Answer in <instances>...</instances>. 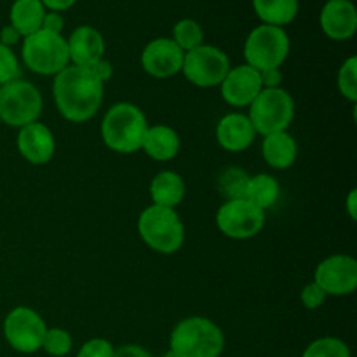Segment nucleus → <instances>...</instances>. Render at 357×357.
Instances as JSON below:
<instances>
[{"label":"nucleus","instance_id":"nucleus-1","mask_svg":"<svg viewBox=\"0 0 357 357\" xmlns=\"http://www.w3.org/2000/svg\"><path fill=\"white\" fill-rule=\"evenodd\" d=\"M105 84L91 68L68 65L54 75L52 96L61 117L70 122H86L96 115L103 101Z\"/></svg>","mask_w":357,"mask_h":357},{"label":"nucleus","instance_id":"nucleus-2","mask_svg":"<svg viewBox=\"0 0 357 357\" xmlns=\"http://www.w3.org/2000/svg\"><path fill=\"white\" fill-rule=\"evenodd\" d=\"M149 129L145 114L132 103H115L101 122V138L117 153H135L142 150L143 138Z\"/></svg>","mask_w":357,"mask_h":357},{"label":"nucleus","instance_id":"nucleus-3","mask_svg":"<svg viewBox=\"0 0 357 357\" xmlns=\"http://www.w3.org/2000/svg\"><path fill=\"white\" fill-rule=\"evenodd\" d=\"M225 347L222 328L208 317H185L174 326L169 351L178 357H220Z\"/></svg>","mask_w":357,"mask_h":357},{"label":"nucleus","instance_id":"nucleus-4","mask_svg":"<svg viewBox=\"0 0 357 357\" xmlns=\"http://www.w3.org/2000/svg\"><path fill=\"white\" fill-rule=\"evenodd\" d=\"M138 232L143 243L160 255L176 253L185 241V227L176 209L155 204L142 211Z\"/></svg>","mask_w":357,"mask_h":357},{"label":"nucleus","instance_id":"nucleus-5","mask_svg":"<svg viewBox=\"0 0 357 357\" xmlns=\"http://www.w3.org/2000/svg\"><path fill=\"white\" fill-rule=\"evenodd\" d=\"M21 56L26 68L38 75H58L70 65L66 38L45 30H38L23 38Z\"/></svg>","mask_w":357,"mask_h":357},{"label":"nucleus","instance_id":"nucleus-6","mask_svg":"<svg viewBox=\"0 0 357 357\" xmlns=\"http://www.w3.org/2000/svg\"><path fill=\"white\" fill-rule=\"evenodd\" d=\"M248 119L253 124L257 135L268 136L288 131L289 124L295 119V100L282 87L261 89L250 105Z\"/></svg>","mask_w":357,"mask_h":357},{"label":"nucleus","instance_id":"nucleus-7","mask_svg":"<svg viewBox=\"0 0 357 357\" xmlns=\"http://www.w3.org/2000/svg\"><path fill=\"white\" fill-rule=\"evenodd\" d=\"M44 100L37 86L23 79L0 86V121L10 128H24L40 117Z\"/></svg>","mask_w":357,"mask_h":357},{"label":"nucleus","instance_id":"nucleus-8","mask_svg":"<svg viewBox=\"0 0 357 357\" xmlns=\"http://www.w3.org/2000/svg\"><path fill=\"white\" fill-rule=\"evenodd\" d=\"M289 47H291V42L284 28L260 24L253 28L246 37L244 59H246V65L253 66L258 72L281 68V65L288 58Z\"/></svg>","mask_w":357,"mask_h":357},{"label":"nucleus","instance_id":"nucleus-9","mask_svg":"<svg viewBox=\"0 0 357 357\" xmlns=\"http://www.w3.org/2000/svg\"><path fill=\"white\" fill-rule=\"evenodd\" d=\"M229 70V56L222 49L208 44H202L192 51L185 52L183 66H181L185 79L194 86L202 87V89L220 86Z\"/></svg>","mask_w":357,"mask_h":357},{"label":"nucleus","instance_id":"nucleus-10","mask_svg":"<svg viewBox=\"0 0 357 357\" xmlns=\"http://www.w3.org/2000/svg\"><path fill=\"white\" fill-rule=\"evenodd\" d=\"M45 331L47 326L42 316L30 307H14L3 319V337L7 344L21 354L40 351Z\"/></svg>","mask_w":357,"mask_h":357},{"label":"nucleus","instance_id":"nucleus-11","mask_svg":"<svg viewBox=\"0 0 357 357\" xmlns=\"http://www.w3.org/2000/svg\"><path fill=\"white\" fill-rule=\"evenodd\" d=\"M264 225L265 211L246 199H230L216 213V227L230 239H251L261 232Z\"/></svg>","mask_w":357,"mask_h":357},{"label":"nucleus","instance_id":"nucleus-12","mask_svg":"<svg viewBox=\"0 0 357 357\" xmlns=\"http://www.w3.org/2000/svg\"><path fill=\"white\" fill-rule=\"evenodd\" d=\"M314 282L330 296L351 295L357 288V260L349 255H333L317 265Z\"/></svg>","mask_w":357,"mask_h":357},{"label":"nucleus","instance_id":"nucleus-13","mask_svg":"<svg viewBox=\"0 0 357 357\" xmlns=\"http://www.w3.org/2000/svg\"><path fill=\"white\" fill-rule=\"evenodd\" d=\"M185 52L173 38H153L142 52V66L149 75L155 79H169L181 72Z\"/></svg>","mask_w":357,"mask_h":357},{"label":"nucleus","instance_id":"nucleus-14","mask_svg":"<svg viewBox=\"0 0 357 357\" xmlns=\"http://www.w3.org/2000/svg\"><path fill=\"white\" fill-rule=\"evenodd\" d=\"M223 100L237 108L250 107L255 98L264 89L261 77L258 70L250 65H239L229 70L223 82L220 84Z\"/></svg>","mask_w":357,"mask_h":357},{"label":"nucleus","instance_id":"nucleus-15","mask_svg":"<svg viewBox=\"0 0 357 357\" xmlns=\"http://www.w3.org/2000/svg\"><path fill=\"white\" fill-rule=\"evenodd\" d=\"M321 30L331 40H349L357 30V9L352 0H328L319 14Z\"/></svg>","mask_w":357,"mask_h":357},{"label":"nucleus","instance_id":"nucleus-16","mask_svg":"<svg viewBox=\"0 0 357 357\" xmlns=\"http://www.w3.org/2000/svg\"><path fill=\"white\" fill-rule=\"evenodd\" d=\"M16 145L23 159L33 166H44L52 159L56 150L54 135L42 122H31L17 132Z\"/></svg>","mask_w":357,"mask_h":357},{"label":"nucleus","instance_id":"nucleus-17","mask_svg":"<svg viewBox=\"0 0 357 357\" xmlns=\"http://www.w3.org/2000/svg\"><path fill=\"white\" fill-rule=\"evenodd\" d=\"M66 44H68L70 63H73L75 66L91 68L105 56L103 35L89 24L75 28L66 38Z\"/></svg>","mask_w":357,"mask_h":357},{"label":"nucleus","instance_id":"nucleus-18","mask_svg":"<svg viewBox=\"0 0 357 357\" xmlns=\"http://www.w3.org/2000/svg\"><path fill=\"white\" fill-rule=\"evenodd\" d=\"M255 138H257V131L246 114L232 112L220 119L216 126V142L229 152H244L253 145Z\"/></svg>","mask_w":357,"mask_h":357},{"label":"nucleus","instance_id":"nucleus-19","mask_svg":"<svg viewBox=\"0 0 357 357\" xmlns=\"http://www.w3.org/2000/svg\"><path fill=\"white\" fill-rule=\"evenodd\" d=\"M180 136L173 128L164 124L149 126L143 138L142 150L153 160L166 162V160L174 159L180 152Z\"/></svg>","mask_w":357,"mask_h":357},{"label":"nucleus","instance_id":"nucleus-20","mask_svg":"<svg viewBox=\"0 0 357 357\" xmlns=\"http://www.w3.org/2000/svg\"><path fill=\"white\" fill-rule=\"evenodd\" d=\"M261 153L265 162L274 169H288L298 157V145L288 131L264 136Z\"/></svg>","mask_w":357,"mask_h":357},{"label":"nucleus","instance_id":"nucleus-21","mask_svg":"<svg viewBox=\"0 0 357 357\" xmlns=\"http://www.w3.org/2000/svg\"><path fill=\"white\" fill-rule=\"evenodd\" d=\"M185 192H187L185 180L174 171H160L150 183L152 202L155 206H162V208H176L183 201Z\"/></svg>","mask_w":357,"mask_h":357},{"label":"nucleus","instance_id":"nucleus-22","mask_svg":"<svg viewBox=\"0 0 357 357\" xmlns=\"http://www.w3.org/2000/svg\"><path fill=\"white\" fill-rule=\"evenodd\" d=\"M45 13L47 10L40 0H14L9 10L10 26L16 28L17 33L24 38L40 30Z\"/></svg>","mask_w":357,"mask_h":357},{"label":"nucleus","instance_id":"nucleus-23","mask_svg":"<svg viewBox=\"0 0 357 357\" xmlns=\"http://www.w3.org/2000/svg\"><path fill=\"white\" fill-rule=\"evenodd\" d=\"M255 14L260 17L261 24L284 28L298 16V0H253Z\"/></svg>","mask_w":357,"mask_h":357},{"label":"nucleus","instance_id":"nucleus-24","mask_svg":"<svg viewBox=\"0 0 357 357\" xmlns=\"http://www.w3.org/2000/svg\"><path fill=\"white\" fill-rule=\"evenodd\" d=\"M279 195H281V187H279L278 180L267 173L250 176L246 190H244V199L264 211L278 202Z\"/></svg>","mask_w":357,"mask_h":357},{"label":"nucleus","instance_id":"nucleus-25","mask_svg":"<svg viewBox=\"0 0 357 357\" xmlns=\"http://www.w3.org/2000/svg\"><path fill=\"white\" fill-rule=\"evenodd\" d=\"M171 38L176 42L181 51L188 52L204 44V30H202L201 23L190 20V17H185V20H180L174 24L173 37Z\"/></svg>","mask_w":357,"mask_h":357},{"label":"nucleus","instance_id":"nucleus-26","mask_svg":"<svg viewBox=\"0 0 357 357\" xmlns=\"http://www.w3.org/2000/svg\"><path fill=\"white\" fill-rule=\"evenodd\" d=\"M302 357H351V351L340 338L323 337L307 345Z\"/></svg>","mask_w":357,"mask_h":357},{"label":"nucleus","instance_id":"nucleus-27","mask_svg":"<svg viewBox=\"0 0 357 357\" xmlns=\"http://www.w3.org/2000/svg\"><path fill=\"white\" fill-rule=\"evenodd\" d=\"M250 174L244 173L239 167H229L220 174V190L225 195L227 201L230 199H244V190H246Z\"/></svg>","mask_w":357,"mask_h":357},{"label":"nucleus","instance_id":"nucleus-28","mask_svg":"<svg viewBox=\"0 0 357 357\" xmlns=\"http://www.w3.org/2000/svg\"><path fill=\"white\" fill-rule=\"evenodd\" d=\"M337 86L342 96L351 103H357V58L351 56L345 59L337 75Z\"/></svg>","mask_w":357,"mask_h":357},{"label":"nucleus","instance_id":"nucleus-29","mask_svg":"<svg viewBox=\"0 0 357 357\" xmlns=\"http://www.w3.org/2000/svg\"><path fill=\"white\" fill-rule=\"evenodd\" d=\"M73 347V340L70 333L63 328H47L45 331L42 349L52 357H63L68 354Z\"/></svg>","mask_w":357,"mask_h":357},{"label":"nucleus","instance_id":"nucleus-30","mask_svg":"<svg viewBox=\"0 0 357 357\" xmlns=\"http://www.w3.org/2000/svg\"><path fill=\"white\" fill-rule=\"evenodd\" d=\"M20 79V61L13 49L0 44V86Z\"/></svg>","mask_w":357,"mask_h":357},{"label":"nucleus","instance_id":"nucleus-31","mask_svg":"<svg viewBox=\"0 0 357 357\" xmlns=\"http://www.w3.org/2000/svg\"><path fill=\"white\" fill-rule=\"evenodd\" d=\"M114 345L105 338H93L80 347L77 357H114Z\"/></svg>","mask_w":357,"mask_h":357},{"label":"nucleus","instance_id":"nucleus-32","mask_svg":"<svg viewBox=\"0 0 357 357\" xmlns=\"http://www.w3.org/2000/svg\"><path fill=\"white\" fill-rule=\"evenodd\" d=\"M326 296H328L326 293H324L323 289L316 284V282H310V284H307L305 288L302 289V295H300V298H302V303L307 307V309L316 310V309H319L324 302H326Z\"/></svg>","mask_w":357,"mask_h":357},{"label":"nucleus","instance_id":"nucleus-33","mask_svg":"<svg viewBox=\"0 0 357 357\" xmlns=\"http://www.w3.org/2000/svg\"><path fill=\"white\" fill-rule=\"evenodd\" d=\"M63 28H65V17L61 16V13H54V10H49V13H45L40 30L61 35Z\"/></svg>","mask_w":357,"mask_h":357},{"label":"nucleus","instance_id":"nucleus-34","mask_svg":"<svg viewBox=\"0 0 357 357\" xmlns=\"http://www.w3.org/2000/svg\"><path fill=\"white\" fill-rule=\"evenodd\" d=\"M261 84H264V89H275V87H281L282 84V72L281 68H272L260 72Z\"/></svg>","mask_w":357,"mask_h":357},{"label":"nucleus","instance_id":"nucleus-35","mask_svg":"<svg viewBox=\"0 0 357 357\" xmlns=\"http://www.w3.org/2000/svg\"><path fill=\"white\" fill-rule=\"evenodd\" d=\"M91 70H93L94 75H96L103 84L108 82V80L112 79V75H114V66H112V63L107 61L105 58L100 59L96 65L91 66Z\"/></svg>","mask_w":357,"mask_h":357},{"label":"nucleus","instance_id":"nucleus-36","mask_svg":"<svg viewBox=\"0 0 357 357\" xmlns=\"http://www.w3.org/2000/svg\"><path fill=\"white\" fill-rule=\"evenodd\" d=\"M114 357H152V354L139 345H122L115 349Z\"/></svg>","mask_w":357,"mask_h":357},{"label":"nucleus","instance_id":"nucleus-37","mask_svg":"<svg viewBox=\"0 0 357 357\" xmlns=\"http://www.w3.org/2000/svg\"><path fill=\"white\" fill-rule=\"evenodd\" d=\"M20 40H21V35L17 33L16 28H13L10 24H7V26H3L2 30H0V44L10 47V45L17 44Z\"/></svg>","mask_w":357,"mask_h":357},{"label":"nucleus","instance_id":"nucleus-38","mask_svg":"<svg viewBox=\"0 0 357 357\" xmlns=\"http://www.w3.org/2000/svg\"><path fill=\"white\" fill-rule=\"evenodd\" d=\"M42 6L49 10H54V13H63V10H68L70 7H73L77 3V0H40Z\"/></svg>","mask_w":357,"mask_h":357},{"label":"nucleus","instance_id":"nucleus-39","mask_svg":"<svg viewBox=\"0 0 357 357\" xmlns=\"http://www.w3.org/2000/svg\"><path fill=\"white\" fill-rule=\"evenodd\" d=\"M345 209H347L351 220H357V188H352L345 199Z\"/></svg>","mask_w":357,"mask_h":357},{"label":"nucleus","instance_id":"nucleus-40","mask_svg":"<svg viewBox=\"0 0 357 357\" xmlns=\"http://www.w3.org/2000/svg\"><path fill=\"white\" fill-rule=\"evenodd\" d=\"M162 357H178V356H176V354H174V352H171V351H167V352H166V354H164V356H162Z\"/></svg>","mask_w":357,"mask_h":357}]
</instances>
